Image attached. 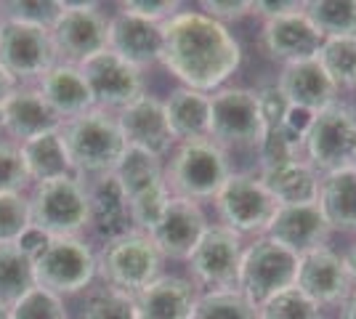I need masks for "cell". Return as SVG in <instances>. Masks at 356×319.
<instances>
[{
	"label": "cell",
	"mask_w": 356,
	"mask_h": 319,
	"mask_svg": "<svg viewBox=\"0 0 356 319\" xmlns=\"http://www.w3.org/2000/svg\"><path fill=\"white\" fill-rule=\"evenodd\" d=\"M170 75L192 91H213L237 72L242 51L226 24L184 11L163 24V56Z\"/></svg>",
	"instance_id": "cell-1"
},
{
	"label": "cell",
	"mask_w": 356,
	"mask_h": 319,
	"mask_svg": "<svg viewBox=\"0 0 356 319\" xmlns=\"http://www.w3.org/2000/svg\"><path fill=\"white\" fill-rule=\"evenodd\" d=\"M59 133L74 170L99 176V179L112 176L128 149L118 120L106 117L104 112H96V109L64 122Z\"/></svg>",
	"instance_id": "cell-2"
},
{
	"label": "cell",
	"mask_w": 356,
	"mask_h": 319,
	"mask_svg": "<svg viewBox=\"0 0 356 319\" xmlns=\"http://www.w3.org/2000/svg\"><path fill=\"white\" fill-rule=\"evenodd\" d=\"M90 221V205L86 186L61 176L40 181L30 197V224L48 237H74Z\"/></svg>",
	"instance_id": "cell-3"
},
{
	"label": "cell",
	"mask_w": 356,
	"mask_h": 319,
	"mask_svg": "<svg viewBox=\"0 0 356 319\" xmlns=\"http://www.w3.org/2000/svg\"><path fill=\"white\" fill-rule=\"evenodd\" d=\"M298 256L274 240H261L250 245L242 256L239 269V293H245L252 304L261 306L277 298L284 290L296 288Z\"/></svg>",
	"instance_id": "cell-4"
},
{
	"label": "cell",
	"mask_w": 356,
	"mask_h": 319,
	"mask_svg": "<svg viewBox=\"0 0 356 319\" xmlns=\"http://www.w3.org/2000/svg\"><path fill=\"white\" fill-rule=\"evenodd\" d=\"M160 263H163V253L152 243V237L131 231L106 245L99 266L112 290L131 295V293H141L160 277Z\"/></svg>",
	"instance_id": "cell-5"
},
{
	"label": "cell",
	"mask_w": 356,
	"mask_h": 319,
	"mask_svg": "<svg viewBox=\"0 0 356 319\" xmlns=\"http://www.w3.org/2000/svg\"><path fill=\"white\" fill-rule=\"evenodd\" d=\"M32 266H35V285L56 295H70L83 290L99 269L90 247L77 237H51V243L32 261Z\"/></svg>",
	"instance_id": "cell-6"
},
{
	"label": "cell",
	"mask_w": 356,
	"mask_h": 319,
	"mask_svg": "<svg viewBox=\"0 0 356 319\" xmlns=\"http://www.w3.org/2000/svg\"><path fill=\"white\" fill-rule=\"evenodd\" d=\"M229 163L218 144L213 141H186L170 163V186L178 197L205 199L216 197L229 179Z\"/></svg>",
	"instance_id": "cell-7"
},
{
	"label": "cell",
	"mask_w": 356,
	"mask_h": 319,
	"mask_svg": "<svg viewBox=\"0 0 356 319\" xmlns=\"http://www.w3.org/2000/svg\"><path fill=\"white\" fill-rule=\"evenodd\" d=\"M312 167L330 173H338L346 167H354L356 157V120L354 115L341 104H332L316 112L314 122L303 141Z\"/></svg>",
	"instance_id": "cell-8"
},
{
	"label": "cell",
	"mask_w": 356,
	"mask_h": 319,
	"mask_svg": "<svg viewBox=\"0 0 356 319\" xmlns=\"http://www.w3.org/2000/svg\"><path fill=\"white\" fill-rule=\"evenodd\" d=\"M210 136L221 144L261 147L266 122L261 115L258 93L248 88H226L210 99Z\"/></svg>",
	"instance_id": "cell-9"
},
{
	"label": "cell",
	"mask_w": 356,
	"mask_h": 319,
	"mask_svg": "<svg viewBox=\"0 0 356 319\" xmlns=\"http://www.w3.org/2000/svg\"><path fill=\"white\" fill-rule=\"evenodd\" d=\"M218 211L226 229L237 231H264L271 227L274 215L280 211L277 199L268 195L261 179H252L248 173H234L229 176L223 189L216 195Z\"/></svg>",
	"instance_id": "cell-10"
},
{
	"label": "cell",
	"mask_w": 356,
	"mask_h": 319,
	"mask_svg": "<svg viewBox=\"0 0 356 319\" xmlns=\"http://www.w3.org/2000/svg\"><path fill=\"white\" fill-rule=\"evenodd\" d=\"M56 54L83 64L109 48V22L90 3H61V14L51 27Z\"/></svg>",
	"instance_id": "cell-11"
},
{
	"label": "cell",
	"mask_w": 356,
	"mask_h": 319,
	"mask_svg": "<svg viewBox=\"0 0 356 319\" xmlns=\"http://www.w3.org/2000/svg\"><path fill=\"white\" fill-rule=\"evenodd\" d=\"M0 64L16 80L43 77L56 67V46L51 40V30H40L32 24H19L3 19L0 27Z\"/></svg>",
	"instance_id": "cell-12"
},
{
	"label": "cell",
	"mask_w": 356,
	"mask_h": 319,
	"mask_svg": "<svg viewBox=\"0 0 356 319\" xmlns=\"http://www.w3.org/2000/svg\"><path fill=\"white\" fill-rule=\"evenodd\" d=\"M80 72L88 83V91L93 96V104L106 106H131L144 96V80L134 64L122 61L109 48L90 56L80 64Z\"/></svg>",
	"instance_id": "cell-13"
},
{
	"label": "cell",
	"mask_w": 356,
	"mask_h": 319,
	"mask_svg": "<svg viewBox=\"0 0 356 319\" xmlns=\"http://www.w3.org/2000/svg\"><path fill=\"white\" fill-rule=\"evenodd\" d=\"M242 243L239 234L226 227H208L205 237L189 256L194 274L216 290H232L239 285L242 269Z\"/></svg>",
	"instance_id": "cell-14"
},
{
	"label": "cell",
	"mask_w": 356,
	"mask_h": 319,
	"mask_svg": "<svg viewBox=\"0 0 356 319\" xmlns=\"http://www.w3.org/2000/svg\"><path fill=\"white\" fill-rule=\"evenodd\" d=\"M208 231L202 208L186 197H170L160 224L149 231L157 250L170 259H189Z\"/></svg>",
	"instance_id": "cell-15"
},
{
	"label": "cell",
	"mask_w": 356,
	"mask_h": 319,
	"mask_svg": "<svg viewBox=\"0 0 356 319\" xmlns=\"http://www.w3.org/2000/svg\"><path fill=\"white\" fill-rule=\"evenodd\" d=\"M296 288L312 298L316 306L338 304L351 290V277L346 269V261L332 253L330 247H316L312 253L298 259Z\"/></svg>",
	"instance_id": "cell-16"
},
{
	"label": "cell",
	"mask_w": 356,
	"mask_h": 319,
	"mask_svg": "<svg viewBox=\"0 0 356 319\" xmlns=\"http://www.w3.org/2000/svg\"><path fill=\"white\" fill-rule=\"evenodd\" d=\"M327 234H330V224H327L319 202L280 208L268 227V240L287 247L298 259L316 247H325Z\"/></svg>",
	"instance_id": "cell-17"
},
{
	"label": "cell",
	"mask_w": 356,
	"mask_h": 319,
	"mask_svg": "<svg viewBox=\"0 0 356 319\" xmlns=\"http://www.w3.org/2000/svg\"><path fill=\"white\" fill-rule=\"evenodd\" d=\"M118 125L128 147L144 149L154 157L165 154L170 149V144L176 141L170 133L168 117H165V104L152 96H141L138 101L125 106L120 112Z\"/></svg>",
	"instance_id": "cell-18"
},
{
	"label": "cell",
	"mask_w": 356,
	"mask_h": 319,
	"mask_svg": "<svg viewBox=\"0 0 356 319\" xmlns=\"http://www.w3.org/2000/svg\"><path fill=\"white\" fill-rule=\"evenodd\" d=\"M264 43H266V51L274 59L296 64V61L316 59L322 46H325V38L309 22V16L298 11V14L266 19Z\"/></svg>",
	"instance_id": "cell-19"
},
{
	"label": "cell",
	"mask_w": 356,
	"mask_h": 319,
	"mask_svg": "<svg viewBox=\"0 0 356 319\" xmlns=\"http://www.w3.org/2000/svg\"><path fill=\"white\" fill-rule=\"evenodd\" d=\"M109 51L136 69L154 64L163 56V24L120 11L109 19Z\"/></svg>",
	"instance_id": "cell-20"
},
{
	"label": "cell",
	"mask_w": 356,
	"mask_h": 319,
	"mask_svg": "<svg viewBox=\"0 0 356 319\" xmlns=\"http://www.w3.org/2000/svg\"><path fill=\"white\" fill-rule=\"evenodd\" d=\"M277 88L284 93V99L290 101V106L309 109L314 115L335 104V91H338V85L325 72V67L319 64V59L287 64L282 69V75H280V85Z\"/></svg>",
	"instance_id": "cell-21"
},
{
	"label": "cell",
	"mask_w": 356,
	"mask_h": 319,
	"mask_svg": "<svg viewBox=\"0 0 356 319\" xmlns=\"http://www.w3.org/2000/svg\"><path fill=\"white\" fill-rule=\"evenodd\" d=\"M134 301L138 319H194L197 309L194 288L181 277H157Z\"/></svg>",
	"instance_id": "cell-22"
},
{
	"label": "cell",
	"mask_w": 356,
	"mask_h": 319,
	"mask_svg": "<svg viewBox=\"0 0 356 319\" xmlns=\"http://www.w3.org/2000/svg\"><path fill=\"white\" fill-rule=\"evenodd\" d=\"M3 117H6V133L22 138V144L61 128V117L48 106L43 93L27 88H16L8 96V101L3 104Z\"/></svg>",
	"instance_id": "cell-23"
},
{
	"label": "cell",
	"mask_w": 356,
	"mask_h": 319,
	"mask_svg": "<svg viewBox=\"0 0 356 319\" xmlns=\"http://www.w3.org/2000/svg\"><path fill=\"white\" fill-rule=\"evenodd\" d=\"M40 93L61 120L80 117V115L90 112V104H93L86 77L80 72V67H72V64H59V67L48 69L40 77Z\"/></svg>",
	"instance_id": "cell-24"
},
{
	"label": "cell",
	"mask_w": 356,
	"mask_h": 319,
	"mask_svg": "<svg viewBox=\"0 0 356 319\" xmlns=\"http://www.w3.org/2000/svg\"><path fill=\"white\" fill-rule=\"evenodd\" d=\"M88 205H90V221L96 224V229L109 237L118 240L131 234L134 218H131V205L125 192L120 189V183L115 176H102L96 179V183L88 192Z\"/></svg>",
	"instance_id": "cell-25"
},
{
	"label": "cell",
	"mask_w": 356,
	"mask_h": 319,
	"mask_svg": "<svg viewBox=\"0 0 356 319\" xmlns=\"http://www.w3.org/2000/svg\"><path fill=\"white\" fill-rule=\"evenodd\" d=\"M264 186L268 195L277 199L280 208L287 205H309L319 199V179L314 173L312 165L300 163V160H290L282 165L264 167Z\"/></svg>",
	"instance_id": "cell-26"
},
{
	"label": "cell",
	"mask_w": 356,
	"mask_h": 319,
	"mask_svg": "<svg viewBox=\"0 0 356 319\" xmlns=\"http://www.w3.org/2000/svg\"><path fill=\"white\" fill-rule=\"evenodd\" d=\"M165 117L173 138H181L184 144L210 136V99L205 93L192 88L173 91L165 101Z\"/></svg>",
	"instance_id": "cell-27"
},
{
	"label": "cell",
	"mask_w": 356,
	"mask_h": 319,
	"mask_svg": "<svg viewBox=\"0 0 356 319\" xmlns=\"http://www.w3.org/2000/svg\"><path fill=\"white\" fill-rule=\"evenodd\" d=\"M319 208L330 229L356 231V167L330 173L319 186Z\"/></svg>",
	"instance_id": "cell-28"
},
{
	"label": "cell",
	"mask_w": 356,
	"mask_h": 319,
	"mask_svg": "<svg viewBox=\"0 0 356 319\" xmlns=\"http://www.w3.org/2000/svg\"><path fill=\"white\" fill-rule=\"evenodd\" d=\"M19 152L24 157V165H27L30 179H35L38 183L70 176V170H72V163L67 157V149H64V141H61L59 131L24 141L19 147Z\"/></svg>",
	"instance_id": "cell-29"
},
{
	"label": "cell",
	"mask_w": 356,
	"mask_h": 319,
	"mask_svg": "<svg viewBox=\"0 0 356 319\" xmlns=\"http://www.w3.org/2000/svg\"><path fill=\"white\" fill-rule=\"evenodd\" d=\"M118 179L120 189L125 192L128 202L136 199L144 192H152L157 186H165L163 181V167H160V157L144 152V149H136V147H128L120 165L115 167L112 173Z\"/></svg>",
	"instance_id": "cell-30"
},
{
	"label": "cell",
	"mask_w": 356,
	"mask_h": 319,
	"mask_svg": "<svg viewBox=\"0 0 356 319\" xmlns=\"http://www.w3.org/2000/svg\"><path fill=\"white\" fill-rule=\"evenodd\" d=\"M35 288V266L14 243L0 245V304L11 306Z\"/></svg>",
	"instance_id": "cell-31"
},
{
	"label": "cell",
	"mask_w": 356,
	"mask_h": 319,
	"mask_svg": "<svg viewBox=\"0 0 356 319\" xmlns=\"http://www.w3.org/2000/svg\"><path fill=\"white\" fill-rule=\"evenodd\" d=\"M303 8V14L325 40L356 38V0H314Z\"/></svg>",
	"instance_id": "cell-32"
},
{
	"label": "cell",
	"mask_w": 356,
	"mask_h": 319,
	"mask_svg": "<svg viewBox=\"0 0 356 319\" xmlns=\"http://www.w3.org/2000/svg\"><path fill=\"white\" fill-rule=\"evenodd\" d=\"M194 319H261V309L239 290H213L197 301Z\"/></svg>",
	"instance_id": "cell-33"
},
{
	"label": "cell",
	"mask_w": 356,
	"mask_h": 319,
	"mask_svg": "<svg viewBox=\"0 0 356 319\" xmlns=\"http://www.w3.org/2000/svg\"><path fill=\"white\" fill-rule=\"evenodd\" d=\"M316 59L335 85L356 88V38H330Z\"/></svg>",
	"instance_id": "cell-34"
},
{
	"label": "cell",
	"mask_w": 356,
	"mask_h": 319,
	"mask_svg": "<svg viewBox=\"0 0 356 319\" xmlns=\"http://www.w3.org/2000/svg\"><path fill=\"white\" fill-rule=\"evenodd\" d=\"M8 311H11V319H67L61 295L38 285L30 293H24Z\"/></svg>",
	"instance_id": "cell-35"
},
{
	"label": "cell",
	"mask_w": 356,
	"mask_h": 319,
	"mask_svg": "<svg viewBox=\"0 0 356 319\" xmlns=\"http://www.w3.org/2000/svg\"><path fill=\"white\" fill-rule=\"evenodd\" d=\"M261 319H322V314L312 298H306L298 288H290L261 306Z\"/></svg>",
	"instance_id": "cell-36"
},
{
	"label": "cell",
	"mask_w": 356,
	"mask_h": 319,
	"mask_svg": "<svg viewBox=\"0 0 356 319\" xmlns=\"http://www.w3.org/2000/svg\"><path fill=\"white\" fill-rule=\"evenodd\" d=\"M30 227V199L22 195H0V245L16 243Z\"/></svg>",
	"instance_id": "cell-37"
},
{
	"label": "cell",
	"mask_w": 356,
	"mask_h": 319,
	"mask_svg": "<svg viewBox=\"0 0 356 319\" xmlns=\"http://www.w3.org/2000/svg\"><path fill=\"white\" fill-rule=\"evenodd\" d=\"M61 14V3H40V0H24V3H6L3 19H11L19 24H32L40 30H51Z\"/></svg>",
	"instance_id": "cell-38"
},
{
	"label": "cell",
	"mask_w": 356,
	"mask_h": 319,
	"mask_svg": "<svg viewBox=\"0 0 356 319\" xmlns=\"http://www.w3.org/2000/svg\"><path fill=\"white\" fill-rule=\"evenodd\" d=\"M86 319H138L134 295L120 290H104L86 306Z\"/></svg>",
	"instance_id": "cell-39"
},
{
	"label": "cell",
	"mask_w": 356,
	"mask_h": 319,
	"mask_svg": "<svg viewBox=\"0 0 356 319\" xmlns=\"http://www.w3.org/2000/svg\"><path fill=\"white\" fill-rule=\"evenodd\" d=\"M30 181L22 152L11 144H0V195H22Z\"/></svg>",
	"instance_id": "cell-40"
},
{
	"label": "cell",
	"mask_w": 356,
	"mask_h": 319,
	"mask_svg": "<svg viewBox=\"0 0 356 319\" xmlns=\"http://www.w3.org/2000/svg\"><path fill=\"white\" fill-rule=\"evenodd\" d=\"M258 104H261L266 131H277L284 122V117H287V112H290V101L284 99V93L277 85H268V88L258 93Z\"/></svg>",
	"instance_id": "cell-41"
},
{
	"label": "cell",
	"mask_w": 356,
	"mask_h": 319,
	"mask_svg": "<svg viewBox=\"0 0 356 319\" xmlns=\"http://www.w3.org/2000/svg\"><path fill=\"white\" fill-rule=\"evenodd\" d=\"M296 149L290 144V138L284 136L282 131H266V136L261 141V157H264V167H274V165H282V163H290L296 160Z\"/></svg>",
	"instance_id": "cell-42"
},
{
	"label": "cell",
	"mask_w": 356,
	"mask_h": 319,
	"mask_svg": "<svg viewBox=\"0 0 356 319\" xmlns=\"http://www.w3.org/2000/svg\"><path fill=\"white\" fill-rule=\"evenodd\" d=\"M125 14H134L138 19H147V22H154V24H160L163 19H173L178 11V3L173 0H128V3H122L120 6Z\"/></svg>",
	"instance_id": "cell-43"
},
{
	"label": "cell",
	"mask_w": 356,
	"mask_h": 319,
	"mask_svg": "<svg viewBox=\"0 0 356 319\" xmlns=\"http://www.w3.org/2000/svg\"><path fill=\"white\" fill-rule=\"evenodd\" d=\"M205 8V16L216 19V22H226V19H239L245 16L252 8V3H245V0H205L202 3Z\"/></svg>",
	"instance_id": "cell-44"
},
{
	"label": "cell",
	"mask_w": 356,
	"mask_h": 319,
	"mask_svg": "<svg viewBox=\"0 0 356 319\" xmlns=\"http://www.w3.org/2000/svg\"><path fill=\"white\" fill-rule=\"evenodd\" d=\"M48 243H51V237H48L45 231L30 227V229H24V231H22V237H19L14 245L22 250V253H24V256H27V259L35 261L45 250V245H48Z\"/></svg>",
	"instance_id": "cell-45"
},
{
	"label": "cell",
	"mask_w": 356,
	"mask_h": 319,
	"mask_svg": "<svg viewBox=\"0 0 356 319\" xmlns=\"http://www.w3.org/2000/svg\"><path fill=\"white\" fill-rule=\"evenodd\" d=\"M303 6H306V3H298V0H258V3H252V8H255L258 14L266 16V19L298 14V11H303Z\"/></svg>",
	"instance_id": "cell-46"
},
{
	"label": "cell",
	"mask_w": 356,
	"mask_h": 319,
	"mask_svg": "<svg viewBox=\"0 0 356 319\" xmlns=\"http://www.w3.org/2000/svg\"><path fill=\"white\" fill-rule=\"evenodd\" d=\"M16 91V77L0 64V106L8 101V96Z\"/></svg>",
	"instance_id": "cell-47"
},
{
	"label": "cell",
	"mask_w": 356,
	"mask_h": 319,
	"mask_svg": "<svg viewBox=\"0 0 356 319\" xmlns=\"http://www.w3.org/2000/svg\"><path fill=\"white\" fill-rule=\"evenodd\" d=\"M346 269H348V277H351V282H356V243L351 245V250H348V256H346Z\"/></svg>",
	"instance_id": "cell-48"
},
{
	"label": "cell",
	"mask_w": 356,
	"mask_h": 319,
	"mask_svg": "<svg viewBox=\"0 0 356 319\" xmlns=\"http://www.w3.org/2000/svg\"><path fill=\"white\" fill-rule=\"evenodd\" d=\"M343 319H356V295L348 301V306L343 309Z\"/></svg>",
	"instance_id": "cell-49"
},
{
	"label": "cell",
	"mask_w": 356,
	"mask_h": 319,
	"mask_svg": "<svg viewBox=\"0 0 356 319\" xmlns=\"http://www.w3.org/2000/svg\"><path fill=\"white\" fill-rule=\"evenodd\" d=\"M3 133H6V117H3V106H0V144H3Z\"/></svg>",
	"instance_id": "cell-50"
},
{
	"label": "cell",
	"mask_w": 356,
	"mask_h": 319,
	"mask_svg": "<svg viewBox=\"0 0 356 319\" xmlns=\"http://www.w3.org/2000/svg\"><path fill=\"white\" fill-rule=\"evenodd\" d=\"M0 319H11V311H8V306L0 304Z\"/></svg>",
	"instance_id": "cell-51"
},
{
	"label": "cell",
	"mask_w": 356,
	"mask_h": 319,
	"mask_svg": "<svg viewBox=\"0 0 356 319\" xmlns=\"http://www.w3.org/2000/svg\"><path fill=\"white\" fill-rule=\"evenodd\" d=\"M0 27H3V11H0Z\"/></svg>",
	"instance_id": "cell-52"
},
{
	"label": "cell",
	"mask_w": 356,
	"mask_h": 319,
	"mask_svg": "<svg viewBox=\"0 0 356 319\" xmlns=\"http://www.w3.org/2000/svg\"><path fill=\"white\" fill-rule=\"evenodd\" d=\"M354 167H356V157H354Z\"/></svg>",
	"instance_id": "cell-53"
}]
</instances>
